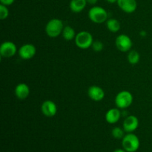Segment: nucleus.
I'll use <instances>...</instances> for the list:
<instances>
[{
    "label": "nucleus",
    "instance_id": "obj_3",
    "mask_svg": "<svg viewBox=\"0 0 152 152\" xmlns=\"http://www.w3.org/2000/svg\"><path fill=\"white\" fill-rule=\"evenodd\" d=\"M108 12L100 6H94L89 10L88 18L96 24H102L108 20Z\"/></svg>",
    "mask_w": 152,
    "mask_h": 152
},
{
    "label": "nucleus",
    "instance_id": "obj_12",
    "mask_svg": "<svg viewBox=\"0 0 152 152\" xmlns=\"http://www.w3.org/2000/svg\"><path fill=\"white\" fill-rule=\"evenodd\" d=\"M119 7L126 13H132L136 11L137 7V0H118Z\"/></svg>",
    "mask_w": 152,
    "mask_h": 152
},
{
    "label": "nucleus",
    "instance_id": "obj_22",
    "mask_svg": "<svg viewBox=\"0 0 152 152\" xmlns=\"http://www.w3.org/2000/svg\"><path fill=\"white\" fill-rule=\"evenodd\" d=\"M14 1L15 0H0V2H1V4H4V5L9 6L11 5L14 2Z\"/></svg>",
    "mask_w": 152,
    "mask_h": 152
},
{
    "label": "nucleus",
    "instance_id": "obj_18",
    "mask_svg": "<svg viewBox=\"0 0 152 152\" xmlns=\"http://www.w3.org/2000/svg\"><path fill=\"white\" fill-rule=\"evenodd\" d=\"M127 59L129 64L132 65H135L139 63L140 56V53L137 50H130L128 53Z\"/></svg>",
    "mask_w": 152,
    "mask_h": 152
},
{
    "label": "nucleus",
    "instance_id": "obj_27",
    "mask_svg": "<svg viewBox=\"0 0 152 152\" xmlns=\"http://www.w3.org/2000/svg\"><path fill=\"white\" fill-rule=\"evenodd\" d=\"M151 41H152V39H151Z\"/></svg>",
    "mask_w": 152,
    "mask_h": 152
},
{
    "label": "nucleus",
    "instance_id": "obj_24",
    "mask_svg": "<svg viewBox=\"0 0 152 152\" xmlns=\"http://www.w3.org/2000/svg\"><path fill=\"white\" fill-rule=\"evenodd\" d=\"M114 152H127L125 149L123 148H117V149L114 150Z\"/></svg>",
    "mask_w": 152,
    "mask_h": 152
},
{
    "label": "nucleus",
    "instance_id": "obj_20",
    "mask_svg": "<svg viewBox=\"0 0 152 152\" xmlns=\"http://www.w3.org/2000/svg\"><path fill=\"white\" fill-rule=\"evenodd\" d=\"M9 16V10L7 8V6L4 4H0V19L4 20L6 19Z\"/></svg>",
    "mask_w": 152,
    "mask_h": 152
},
{
    "label": "nucleus",
    "instance_id": "obj_11",
    "mask_svg": "<svg viewBox=\"0 0 152 152\" xmlns=\"http://www.w3.org/2000/svg\"><path fill=\"white\" fill-rule=\"evenodd\" d=\"M88 95L89 97L95 102L102 101L105 97V91L101 87L98 86H92L88 90Z\"/></svg>",
    "mask_w": 152,
    "mask_h": 152
},
{
    "label": "nucleus",
    "instance_id": "obj_21",
    "mask_svg": "<svg viewBox=\"0 0 152 152\" xmlns=\"http://www.w3.org/2000/svg\"><path fill=\"white\" fill-rule=\"evenodd\" d=\"M91 48L95 52H100L103 50L104 45L102 42L96 40V41H94Z\"/></svg>",
    "mask_w": 152,
    "mask_h": 152
},
{
    "label": "nucleus",
    "instance_id": "obj_17",
    "mask_svg": "<svg viewBox=\"0 0 152 152\" xmlns=\"http://www.w3.org/2000/svg\"><path fill=\"white\" fill-rule=\"evenodd\" d=\"M106 27L109 31L112 33H117L120 30V21L116 19H109L105 22Z\"/></svg>",
    "mask_w": 152,
    "mask_h": 152
},
{
    "label": "nucleus",
    "instance_id": "obj_10",
    "mask_svg": "<svg viewBox=\"0 0 152 152\" xmlns=\"http://www.w3.org/2000/svg\"><path fill=\"white\" fill-rule=\"evenodd\" d=\"M41 111L45 117H53L57 113V106L53 101L47 99L42 104Z\"/></svg>",
    "mask_w": 152,
    "mask_h": 152
},
{
    "label": "nucleus",
    "instance_id": "obj_4",
    "mask_svg": "<svg viewBox=\"0 0 152 152\" xmlns=\"http://www.w3.org/2000/svg\"><path fill=\"white\" fill-rule=\"evenodd\" d=\"M74 42H75V44L77 48L83 49V50H86V49L91 47L94 42V38L90 32L83 31L77 34V36L74 39Z\"/></svg>",
    "mask_w": 152,
    "mask_h": 152
},
{
    "label": "nucleus",
    "instance_id": "obj_16",
    "mask_svg": "<svg viewBox=\"0 0 152 152\" xmlns=\"http://www.w3.org/2000/svg\"><path fill=\"white\" fill-rule=\"evenodd\" d=\"M62 36L65 41H71V40L75 39L77 34H76L75 30L72 27L69 26V25H66V26L64 27Z\"/></svg>",
    "mask_w": 152,
    "mask_h": 152
},
{
    "label": "nucleus",
    "instance_id": "obj_26",
    "mask_svg": "<svg viewBox=\"0 0 152 152\" xmlns=\"http://www.w3.org/2000/svg\"><path fill=\"white\" fill-rule=\"evenodd\" d=\"M140 34L141 37H145V36H146V32H145V31H141V32L140 33Z\"/></svg>",
    "mask_w": 152,
    "mask_h": 152
},
{
    "label": "nucleus",
    "instance_id": "obj_9",
    "mask_svg": "<svg viewBox=\"0 0 152 152\" xmlns=\"http://www.w3.org/2000/svg\"><path fill=\"white\" fill-rule=\"evenodd\" d=\"M139 126V120L134 115L126 117L123 123V129L126 133H133Z\"/></svg>",
    "mask_w": 152,
    "mask_h": 152
},
{
    "label": "nucleus",
    "instance_id": "obj_2",
    "mask_svg": "<svg viewBox=\"0 0 152 152\" xmlns=\"http://www.w3.org/2000/svg\"><path fill=\"white\" fill-rule=\"evenodd\" d=\"M140 145V139L133 133H127L122 139V146L127 152H135L137 151Z\"/></svg>",
    "mask_w": 152,
    "mask_h": 152
},
{
    "label": "nucleus",
    "instance_id": "obj_7",
    "mask_svg": "<svg viewBox=\"0 0 152 152\" xmlns=\"http://www.w3.org/2000/svg\"><path fill=\"white\" fill-rule=\"evenodd\" d=\"M18 53H19L20 58L25 60H29V59H32L37 53V48L35 46L31 43H27V44H24L19 48V50H18Z\"/></svg>",
    "mask_w": 152,
    "mask_h": 152
},
{
    "label": "nucleus",
    "instance_id": "obj_6",
    "mask_svg": "<svg viewBox=\"0 0 152 152\" xmlns=\"http://www.w3.org/2000/svg\"><path fill=\"white\" fill-rule=\"evenodd\" d=\"M117 48L121 52H129L132 49L133 42L130 37L126 34H120L115 39Z\"/></svg>",
    "mask_w": 152,
    "mask_h": 152
},
{
    "label": "nucleus",
    "instance_id": "obj_1",
    "mask_svg": "<svg viewBox=\"0 0 152 152\" xmlns=\"http://www.w3.org/2000/svg\"><path fill=\"white\" fill-rule=\"evenodd\" d=\"M64 24L61 19H52L46 24V26L45 30V33L50 38H56L59 37L60 34H62V31L64 28Z\"/></svg>",
    "mask_w": 152,
    "mask_h": 152
},
{
    "label": "nucleus",
    "instance_id": "obj_19",
    "mask_svg": "<svg viewBox=\"0 0 152 152\" xmlns=\"http://www.w3.org/2000/svg\"><path fill=\"white\" fill-rule=\"evenodd\" d=\"M125 131L124 129H122L120 127H114V129L111 131V135L113 136V137H114L115 139L120 140L123 139L124 137L125 134Z\"/></svg>",
    "mask_w": 152,
    "mask_h": 152
},
{
    "label": "nucleus",
    "instance_id": "obj_5",
    "mask_svg": "<svg viewBox=\"0 0 152 152\" xmlns=\"http://www.w3.org/2000/svg\"><path fill=\"white\" fill-rule=\"evenodd\" d=\"M134 97L129 91H122L115 96V105L120 109H126L130 107L133 102Z\"/></svg>",
    "mask_w": 152,
    "mask_h": 152
},
{
    "label": "nucleus",
    "instance_id": "obj_15",
    "mask_svg": "<svg viewBox=\"0 0 152 152\" xmlns=\"http://www.w3.org/2000/svg\"><path fill=\"white\" fill-rule=\"evenodd\" d=\"M87 4V0H71L69 7L71 11L78 13L86 8Z\"/></svg>",
    "mask_w": 152,
    "mask_h": 152
},
{
    "label": "nucleus",
    "instance_id": "obj_23",
    "mask_svg": "<svg viewBox=\"0 0 152 152\" xmlns=\"http://www.w3.org/2000/svg\"><path fill=\"white\" fill-rule=\"evenodd\" d=\"M98 0H87V2L88 3V4H92V5H94V4H96V3H97Z\"/></svg>",
    "mask_w": 152,
    "mask_h": 152
},
{
    "label": "nucleus",
    "instance_id": "obj_14",
    "mask_svg": "<svg viewBox=\"0 0 152 152\" xmlns=\"http://www.w3.org/2000/svg\"><path fill=\"white\" fill-rule=\"evenodd\" d=\"M121 117L122 112L120 111V108H113L107 111L105 118L107 123H109V124H115L120 120Z\"/></svg>",
    "mask_w": 152,
    "mask_h": 152
},
{
    "label": "nucleus",
    "instance_id": "obj_25",
    "mask_svg": "<svg viewBox=\"0 0 152 152\" xmlns=\"http://www.w3.org/2000/svg\"><path fill=\"white\" fill-rule=\"evenodd\" d=\"M106 1H108V3H111V4H114V3H117L118 0H105Z\"/></svg>",
    "mask_w": 152,
    "mask_h": 152
},
{
    "label": "nucleus",
    "instance_id": "obj_13",
    "mask_svg": "<svg viewBox=\"0 0 152 152\" xmlns=\"http://www.w3.org/2000/svg\"><path fill=\"white\" fill-rule=\"evenodd\" d=\"M30 88L25 83H19L16 86L14 90L15 96L20 100H24L27 99L30 95Z\"/></svg>",
    "mask_w": 152,
    "mask_h": 152
},
{
    "label": "nucleus",
    "instance_id": "obj_8",
    "mask_svg": "<svg viewBox=\"0 0 152 152\" xmlns=\"http://www.w3.org/2000/svg\"><path fill=\"white\" fill-rule=\"evenodd\" d=\"M17 52V47L10 41H5L0 46V55L4 58H10Z\"/></svg>",
    "mask_w": 152,
    "mask_h": 152
}]
</instances>
